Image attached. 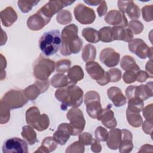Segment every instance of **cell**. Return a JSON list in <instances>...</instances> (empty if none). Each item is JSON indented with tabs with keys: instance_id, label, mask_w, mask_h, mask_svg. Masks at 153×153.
<instances>
[{
	"instance_id": "6da1fadb",
	"label": "cell",
	"mask_w": 153,
	"mask_h": 153,
	"mask_svg": "<svg viewBox=\"0 0 153 153\" xmlns=\"http://www.w3.org/2000/svg\"><path fill=\"white\" fill-rule=\"evenodd\" d=\"M78 28L75 24H70L63 28L61 33L60 53L64 56L78 53L82 47V41L78 36Z\"/></svg>"
},
{
	"instance_id": "7a4b0ae2",
	"label": "cell",
	"mask_w": 153,
	"mask_h": 153,
	"mask_svg": "<svg viewBox=\"0 0 153 153\" xmlns=\"http://www.w3.org/2000/svg\"><path fill=\"white\" fill-rule=\"evenodd\" d=\"M55 97L62 103L61 109L65 111L68 106L78 108L82 104L83 91L75 84L69 83L68 86L57 89L55 92Z\"/></svg>"
},
{
	"instance_id": "3957f363",
	"label": "cell",
	"mask_w": 153,
	"mask_h": 153,
	"mask_svg": "<svg viewBox=\"0 0 153 153\" xmlns=\"http://www.w3.org/2000/svg\"><path fill=\"white\" fill-rule=\"evenodd\" d=\"M62 38L59 30H51L45 32L39 41V48L44 55H54L61 48Z\"/></svg>"
},
{
	"instance_id": "277c9868",
	"label": "cell",
	"mask_w": 153,
	"mask_h": 153,
	"mask_svg": "<svg viewBox=\"0 0 153 153\" xmlns=\"http://www.w3.org/2000/svg\"><path fill=\"white\" fill-rule=\"evenodd\" d=\"M56 66L53 60L43 57L40 54L33 65V75L38 80H47L54 72Z\"/></svg>"
},
{
	"instance_id": "5b68a950",
	"label": "cell",
	"mask_w": 153,
	"mask_h": 153,
	"mask_svg": "<svg viewBox=\"0 0 153 153\" xmlns=\"http://www.w3.org/2000/svg\"><path fill=\"white\" fill-rule=\"evenodd\" d=\"M28 101L25 97L23 90H11L7 91L1 98V103L9 109H17L23 107Z\"/></svg>"
},
{
	"instance_id": "8992f818",
	"label": "cell",
	"mask_w": 153,
	"mask_h": 153,
	"mask_svg": "<svg viewBox=\"0 0 153 153\" xmlns=\"http://www.w3.org/2000/svg\"><path fill=\"white\" fill-rule=\"evenodd\" d=\"M85 69L90 76L96 80L99 85L103 86L111 82L109 73L105 72L102 66L96 62L90 61L85 64Z\"/></svg>"
},
{
	"instance_id": "52a82bcc",
	"label": "cell",
	"mask_w": 153,
	"mask_h": 153,
	"mask_svg": "<svg viewBox=\"0 0 153 153\" xmlns=\"http://www.w3.org/2000/svg\"><path fill=\"white\" fill-rule=\"evenodd\" d=\"M69 124L72 128V136H76L84 130L85 121L82 112L78 108H71L66 114Z\"/></svg>"
},
{
	"instance_id": "ba28073f",
	"label": "cell",
	"mask_w": 153,
	"mask_h": 153,
	"mask_svg": "<svg viewBox=\"0 0 153 153\" xmlns=\"http://www.w3.org/2000/svg\"><path fill=\"white\" fill-rule=\"evenodd\" d=\"M84 103L88 116L93 119L97 118L98 114L102 109L99 94L93 90L87 92L85 94Z\"/></svg>"
},
{
	"instance_id": "9c48e42d",
	"label": "cell",
	"mask_w": 153,
	"mask_h": 153,
	"mask_svg": "<svg viewBox=\"0 0 153 153\" xmlns=\"http://www.w3.org/2000/svg\"><path fill=\"white\" fill-rule=\"evenodd\" d=\"M126 96L128 99L138 97L143 100H146L152 96V82L140 85H130L126 90Z\"/></svg>"
},
{
	"instance_id": "30bf717a",
	"label": "cell",
	"mask_w": 153,
	"mask_h": 153,
	"mask_svg": "<svg viewBox=\"0 0 153 153\" xmlns=\"http://www.w3.org/2000/svg\"><path fill=\"white\" fill-rule=\"evenodd\" d=\"M128 50L142 59L147 57L152 60V47H149L145 42L140 38L132 39L128 42Z\"/></svg>"
},
{
	"instance_id": "8fae6325",
	"label": "cell",
	"mask_w": 153,
	"mask_h": 153,
	"mask_svg": "<svg viewBox=\"0 0 153 153\" xmlns=\"http://www.w3.org/2000/svg\"><path fill=\"white\" fill-rule=\"evenodd\" d=\"M74 14L76 20L82 25L91 24L96 19L94 11L82 4H78L75 7Z\"/></svg>"
},
{
	"instance_id": "7c38bea8",
	"label": "cell",
	"mask_w": 153,
	"mask_h": 153,
	"mask_svg": "<svg viewBox=\"0 0 153 153\" xmlns=\"http://www.w3.org/2000/svg\"><path fill=\"white\" fill-rule=\"evenodd\" d=\"M4 153H27V145L26 141L19 137H11L6 140L2 145Z\"/></svg>"
},
{
	"instance_id": "4fadbf2b",
	"label": "cell",
	"mask_w": 153,
	"mask_h": 153,
	"mask_svg": "<svg viewBox=\"0 0 153 153\" xmlns=\"http://www.w3.org/2000/svg\"><path fill=\"white\" fill-rule=\"evenodd\" d=\"M75 1H50L42 7L38 11L45 17L51 19L63 8L69 6Z\"/></svg>"
},
{
	"instance_id": "5bb4252c",
	"label": "cell",
	"mask_w": 153,
	"mask_h": 153,
	"mask_svg": "<svg viewBox=\"0 0 153 153\" xmlns=\"http://www.w3.org/2000/svg\"><path fill=\"white\" fill-rule=\"evenodd\" d=\"M105 21L114 27H126L128 26V21L125 14L120 10H112L109 11L105 17Z\"/></svg>"
},
{
	"instance_id": "9a60e30c",
	"label": "cell",
	"mask_w": 153,
	"mask_h": 153,
	"mask_svg": "<svg viewBox=\"0 0 153 153\" xmlns=\"http://www.w3.org/2000/svg\"><path fill=\"white\" fill-rule=\"evenodd\" d=\"M120 55L112 48H105L100 53V62L107 67L116 66L120 62Z\"/></svg>"
},
{
	"instance_id": "2e32d148",
	"label": "cell",
	"mask_w": 153,
	"mask_h": 153,
	"mask_svg": "<svg viewBox=\"0 0 153 153\" xmlns=\"http://www.w3.org/2000/svg\"><path fill=\"white\" fill-rule=\"evenodd\" d=\"M111 108L112 105L108 104L106 108L102 109L96 118L99 121H101L103 125L109 129L115 128L117 125V120L114 117V113L111 110Z\"/></svg>"
},
{
	"instance_id": "e0dca14e",
	"label": "cell",
	"mask_w": 153,
	"mask_h": 153,
	"mask_svg": "<svg viewBox=\"0 0 153 153\" xmlns=\"http://www.w3.org/2000/svg\"><path fill=\"white\" fill-rule=\"evenodd\" d=\"M72 134V128L70 124L63 123L60 124L58 126L57 130L53 134V138L58 144L64 145Z\"/></svg>"
},
{
	"instance_id": "ac0fdd59",
	"label": "cell",
	"mask_w": 153,
	"mask_h": 153,
	"mask_svg": "<svg viewBox=\"0 0 153 153\" xmlns=\"http://www.w3.org/2000/svg\"><path fill=\"white\" fill-rule=\"evenodd\" d=\"M118 6L120 11L127 13L130 19L136 20L140 17L139 8L133 1H118Z\"/></svg>"
},
{
	"instance_id": "d6986e66",
	"label": "cell",
	"mask_w": 153,
	"mask_h": 153,
	"mask_svg": "<svg viewBox=\"0 0 153 153\" xmlns=\"http://www.w3.org/2000/svg\"><path fill=\"white\" fill-rule=\"evenodd\" d=\"M50 20L51 19L47 18L38 11L35 14L30 16L27 19V26L32 30H39L47 25Z\"/></svg>"
},
{
	"instance_id": "ffe728a7",
	"label": "cell",
	"mask_w": 153,
	"mask_h": 153,
	"mask_svg": "<svg viewBox=\"0 0 153 153\" xmlns=\"http://www.w3.org/2000/svg\"><path fill=\"white\" fill-rule=\"evenodd\" d=\"M107 95L116 107L122 106L127 103L126 97L118 87H111L109 88L107 90Z\"/></svg>"
},
{
	"instance_id": "44dd1931",
	"label": "cell",
	"mask_w": 153,
	"mask_h": 153,
	"mask_svg": "<svg viewBox=\"0 0 153 153\" xmlns=\"http://www.w3.org/2000/svg\"><path fill=\"white\" fill-rule=\"evenodd\" d=\"M121 140L118 147L119 151L121 153L130 152L133 148L132 133L126 128L121 129Z\"/></svg>"
},
{
	"instance_id": "7402d4cb",
	"label": "cell",
	"mask_w": 153,
	"mask_h": 153,
	"mask_svg": "<svg viewBox=\"0 0 153 153\" xmlns=\"http://www.w3.org/2000/svg\"><path fill=\"white\" fill-rule=\"evenodd\" d=\"M121 130L117 128H111L108 133V137L106 140L108 147L112 150L118 149L121 140Z\"/></svg>"
},
{
	"instance_id": "603a6c76",
	"label": "cell",
	"mask_w": 153,
	"mask_h": 153,
	"mask_svg": "<svg viewBox=\"0 0 153 153\" xmlns=\"http://www.w3.org/2000/svg\"><path fill=\"white\" fill-rule=\"evenodd\" d=\"M1 22L5 27H10L17 19L16 11L11 7H7L1 11Z\"/></svg>"
},
{
	"instance_id": "cb8c5ba5",
	"label": "cell",
	"mask_w": 153,
	"mask_h": 153,
	"mask_svg": "<svg viewBox=\"0 0 153 153\" xmlns=\"http://www.w3.org/2000/svg\"><path fill=\"white\" fill-rule=\"evenodd\" d=\"M112 27L114 40H120L129 42L133 39V33L128 28L121 27Z\"/></svg>"
},
{
	"instance_id": "d4e9b609",
	"label": "cell",
	"mask_w": 153,
	"mask_h": 153,
	"mask_svg": "<svg viewBox=\"0 0 153 153\" xmlns=\"http://www.w3.org/2000/svg\"><path fill=\"white\" fill-rule=\"evenodd\" d=\"M57 146V143L53 137L48 136L45 137L41 143V145L35 151V152L48 153L54 151Z\"/></svg>"
},
{
	"instance_id": "484cf974",
	"label": "cell",
	"mask_w": 153,
	"mask_h": 153,
	"mask_svg": "<svg viewBox=\"0 0 153 153\" xmlns=\"http://www.w3.org/2000/svg\"><path fill=\"white\" fill-rule=\"evenodd\" d=\"M33 128H34L30 125L25 126L22 127V131L21 133L22 137L30 145H34L38 142L36 133Z\"/></svg>"
},
{
	"instance_id": "4316f807",
	"label": "cell",
	"mask_w": 153,
	"mask_h": 153,
	"mask_svg": "<svg viewBox=\"0 0 153 153\" xmlns=\"http://www.w3.org/2000/svg\"><path fill=\"white\" fill-rule=\"evenodd\" d=\"M120 66L121 68L126 71L137 72L140 70V68L136 63L135 60L133 57L128 55L124 56L122 57Z\"/></svg>"
},
{
	"instance_id": "83f0119b",
	"label": "cell",
	"mask_w": 153,
	"mask_h": 153,
	"mask_svg": "<svg viewBox=\"0 0 153 153\" xmlns=\"http://www.w3.org/2000/svg\"><path fill=\"white\" fill-rule=\"evenodd\" d=\"M84 74L82 69L79 65H74L71 68L68 72V78L70 82L77 83L78 81L83 79Z\"/></svg>"
},
{
	"instance_id": "f1b7e54d",
	"label": "cell",
	"mask_w": 153,
	"mask_h": 153,
	"mask_svg": "<svg viewBox=\"0 0 153 153\" xmlns=\"http://www.w3.org/2000/svg\"><path fill=\"white\" fill-rule=\"evenodd\" d=\"M82 35L87 42L90 43H97L100 41L99 32L92 27L84 28Z\"/></svg>"
},
{
	"instance_id": "f546056e",
	"label": "cell",
	"mask_w": 153,
	"mask_h": 153,
	"mask_svg": "<svg viewBox=\"0 0 153 153\" xmlns=\"http://www.w3.org/2000/svg\"><path fill=\"white\" fill-rule=\"evenodd\" d=\"M50 83L54 88H63L68 86L71 82L68 76L63 74H57L51 78Z\"/></svg>"
},
{
	"instance_id": "4dcf8cb0",
	"label": "cell",
	"mask_w": 153,
	"mask_h": 153,
	"mask_svg": "<svg viewBox=\"0 0 153 153\" xmlns=\"http://www.w3.org/2000/svg\"><path fill=\"white\" fill-rule=\"evenodd\" d=\"M41 115L39 109L36 106L29 108L26 112V121L28 125L33 127Z\"/></svg>"
},
{
	"instance_id": "1f68e13d",
	"label": "cell",
	"mask_w": 153,
	"mask_h": 153,
	"mask_svg": "<svg viewBox=\"0 0 153 153\" xmlns=\"http://www.w3.org/2000/svg\"><path fill=\"white\" fill-rule=\"evenodd\" d=\"M143 100L138 97H134L128 99L127 110L132 112L140 113L143 109Z\"/></svg>"
},
{
	"instance_id": "d6a6232c",
	"label": "cell",
	"mask_w": 153,
	"mask_h": 153,
	"mask_svg": "<svg viewBox=\"0 0 153 153\" xmlns=\"http://www.w3.org/2000/svg\"><path fill=\"white\" fill-rule=\"evenodd\" d=\"M23 93L25 97L30 100H34L42 93L41 89L35 82L34 84L27 87L23 90Z\"/></svg>"
},
{
	"instance_id": "836d02e7",
	"label": "cell",
	"mask_w": 153,
	"mask_h": 153,
	"mask_svg": "<svg viewBox=\"0 0 153 153\" xmlns=\"http://www.w3.org/2000/svg\"><path fill=\"white\" fill-rule=\"evenodd\" d=\"M96 56V49L91 44H87L84 48L82 53V59L85 62L93 61Z\"/></svg>"
},
{
	"instance_id": "e575fe53",
	"label": "cell",
	"mask_w": 153,
	"mask_h": 153,
	"mask_svg": "<svg viewBox=\"0 0 153 153\" xmlns=\"http://www.w3.org/2000/svg\"><path fill=\"white\" fill-rule=\"evenodd\" d=\"M126 118L129 124L133 127H139L143 123V120L139 113L132 112L126 110Z\"/></svg>"
},
{
	"instance_id": "d590c367",
	"label": "cell",
	"mask_w": 153,
	"mask_h": 153,
	"mask_svg": "<svg viewBox=\"0 0 153 153\" xmlns=\"http://www.w3.org/2000/svg\"><path fill=\"white\" fill-rule=\"evenodd\" d=\"M100 41L103 42H110L114 40L113 38V27L105 26L101 28L99 30Z\"/></svg>"
},
{
	"instance_id": "8d00e7d4",
	"label": "cell",
	"mask_w": 153,
	"mask_h": 153,
	"mask_svg": "<svg viewBox=\"0 0 153 153\" xmlns=\"http://www.w3.org/2000/svg\"><path fill=\"white\" fill-rule=\"evenodd\" d=\"M50 125L49 117L45 114H41L38 120L33 127L34 128L39 131L45 130Z\"/></svg>"
},
{
	"instance_id": "74e56055",
	"label": "cell",
	"mask_w": 153,
	"mask_h": 153,
	"mask_svg": "<svg viewBox=\"0 0 153 153\" xmlns=\"http://www.w3.org/2000/svg\"><path fill=\"white\" fill-rule=\"evenodd\" d=\"M57 22L60 25H67L71 22L72 17L71 13L68 10L60 11L56 16Z\"/></svg>"
},
{
	"instance_id": "f35d334b",
	"label": "cell",
	"mask_w": 153,
	"mask_h": 153,
	"mask_svg": "<svg viewBox=\"0 0 153 153\" xmlns=\"http://www.w3.org/2000/svg\"><path fill=\"white\" fill-rule=\"evenodd\" d=\"M39 2V1H19L17 4L20 11L23 13H27Z\"/></svg>"
},
{
	"instance_id": "ab89813d",
	"label": "cell",
	"mask_w": 153,
	"mask_h": 153,
	"mask_svg": "<svg viewBox=\"0 0 153 153\" xmlns=\"http://www.w3.org/2000/svg\"><path fill=\"white\" fill-rule=\"evenodd\" d=\"M71 61L69 59H62L57 62L56 70L59 74H64L68 72L71 67Z\"/></svg>"
},
{
	"instance_id": "60d3db41",
	"label": "cell",
	"mask_w": 153,
	"mask_h": 153,
	"mask_svg": "<svg viewBox=\"0 0 153 153\" xmlns=\"http://www.w3.org/2000/svg\"><path fill=\"white\" fill-rule=\"evenodd\" d=\"M128 29L135 35L140 34L143 30L144 26L143 24L139 20H132L128 23Z\"/></svg>"
},
{
	"instance_id": "b9f144b4",
	"label": "cell",
	"mask_w": 153,
	"mask_h": 153,
	"mask_svg": "<svg viewBox=\"0 0 153 153\" xmlns=\"http://www.w3.org/2000/svg\"><path fill=\"white\" fill-rule=\"evenodd\" d=\"M94 136L95 139L99 142H105L108 137V131L105 128L99 126L94 131Z\"/></svg>"
},
{
	"instance_id": "7bdbcfd3",
	"label": "cell",
	"mask_w": 153,
	"mask_h": 153,
	"mask_svg": "<svg viewBox=\"0 0 153 153\" xmlns=\"http://www.w3.org/2000/svg\"><path fill=\"white\" fill-rule=\"evenodd\" d=\"M85 145L81 143L79 140L74 142L70 145L66 149L65 152H84Z\"/></svg>"
},
{
	"instance_id": "ee69618b",
	"label": "cell",
	"mask_w": 153,
	"mask_h": 153,
	"mask_svg": "<svg viewBox=\"0 0 153 153\" xmlns=\"http://www.w3.org/2000/svg\"><path fill=\"white\" fill-rule=\"evenodd\" d=\"M10 109L1 103V124L7 123L10 118Z\"/></svg>"
},
{
	"instance_id": "f6af8a7d",
	"label": "cell",
	"mask_w": 153,
	"mask_h": 153,
	"mask_svg": "<svg viewBox=\"0 0 153 153\" xmlns=\"http://www.w3.org/2000/svg\"><path fill=\"white\" fill-rule=\"evenodd\" d=\"M152 8L153 6L152 5H146L142 8V17L145 21L148 22L152 20Z\"/></svg>"
},
{
	"instance_id": "bcb514c9",
	"label": "cell",
	"mask_w": 153,
	"mask_h": 153,
	"mask_svg": "<svg viewBox=\"0 0 153 153\" xmlns=\"http://www.w3.org/2000/svg\"><path fill=\"white\" fill-rule=\"evenodd\" d=\"M94 139L92 135L88 132H84L80 133L78 136V140L85 146H88L91 144Z\"/></svg>"
},
{
	"instance_id": "7dc6e473",
	"label": "cell",
	"mask_w": 153,
	"mask_h": 153,
	"mask_svg": "<svg viewBox=\"0 0 153 153\" xmlns=\"http://www.w3.org/2000/svg\"><path fill=\"white\" fill-rule=\"evenodd\" d=\"M111 77V82H116L120 80L121 78V71L118 68H112L108 71Z\"/></svg>"
},
{
	"instance_id": "c3c4849f",
	"label": "cell",
	"mask_w": 153,
	"mask_h": 153,
	"mask_svg": "<svg viewBox=\"0 0 153 153\" xmlns=\"http://www.w3.org/2000/svg\"><path fill=\"white\" fill-rule=\"evenodd\" d=\"M136 72L134 71H126L123 76L124 82L126 84L134 82L136 78Z\"/></svg>"
},
{
	"instance_id": "681fc988",
	"label": "cell",
	"mask_w": 153,
	"mask_h": 153,
	"mask_svg": "<svg viewBox=\"0 0 153 153\" xmlns=\"http://www.w3.org/2000/svg\"><path fill=\"white\" fill-rule=\"evenodd\" d=\"M152 104L147 105L144 109H143V115L145 120L150 123H152Z\"/></svg>"
},
{
	"instance_id": "f907efd6",
	"label": "cell",
	"mask_w": 153,
	"mask_h": 153,
	"mask_svg": "<svg viewBox=\"0 0 153 153\" xmlns=\"http://www.w3.org/2000/svg\"><path fill=\"white\" fill-rule=\"evenodd\" d=\"M149 78H151V76L149 75V74L146 71L139 70V71H137L136 72V80L137 82H143L146 81V79H148Z\"/></svg>"
},
{
	"instance_id": "816d5d0a",
	"label": "cell",
	"mask_w": 153,
	"mask_h": 153,
	"mask_svg": "<svg viewBox=\"0 0 153 153\" xmlns=\"http://www.w3.org/2000/svg\"><path fill=\"white\" fill-rule=\"evenodd\" d=\"M107 10H108V7H107L106 2L105 1H101L99 4V7L97 9V11L99 14V16L102 17L105 14H106L107 12Z\"/></svg>"
},
{
	"instance_id": "f5cc1de1",
	"label": "cell",
	"mask_w": 153,
	"mask_h": 153,
	"mask_svg": "<svg viewBox=\"0 0 153 153\" xmlns=\"http://www.w3.org/2000/svg\"><path fill=\"white\" fill-rule=\"evenodd\" d=\"M142 130L147 134H150L151 136L152 131V123H150L145 120L142 123Z\"/></svg>"
},
{
	"instance_id": "db71d44e",
	"label": "cell",
	"mask_w": 153,
	"mask_h": 153,
	"mask_svg": "<svg viewBox=\"0 0 153 153\" xmlns=\"http://www.w3.org/2000/svg\"><path fill=\"white\" fill-rule=\"evenodd\" d=\"M91 145V150L94 152H100L102 151V146L100 142L96 139L93 140Z\"/></svg>"
},
{
	"instance_id": "11a10c76",
	"label": "cell",
	"mask_w": 153,
	"mask_h": 153,
	"mask_svg": "<svg viewBox=\"0 0 153 153\" xmlns=\"http://www.w3.org/2000/svg\"><path fill=\"white\" fill-rule=\"evenodd\" d=\"M146 72L149 74L151 78H152V60H150L148 61L145 66Z\"/></svg>"
},
{
	"instance_id": "9f6ffc18",
	"label": "cell",
	"mask_w": 153,
	"mask_h": 153,
	"mask_svg": "<svg viewBox=\"0 0 153 153\" xmlns=\"http://www.w3.org/2000/svg\"><path fill=\"white\" fill-rule=\"evenodd\" d=\"M152 148H153L152 145H148V144H145L141 146L139 152H152Z\"/></svg>"
},
{
	"instance_id": "6f0895ef",
	"label": "cell",
	"mask_w": 153,
	"mask_h": 153,
	"mask_svg": "<svg viewBox=\"0 0 153 153\" xmlns=\"http://www.w3.org/2000/svg\"><path fill=\"white\" fill-rule=\"evenodd\" d=\"M84 2L90 5H97L100 4L101 1H84Z\"/></svg>"
}]
</instances>
